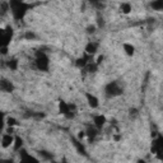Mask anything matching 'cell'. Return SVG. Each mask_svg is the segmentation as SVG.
Wrapping results in <instances>:
<instances>
[{
    "instance_id": "10",
    "label": "cell",
    "mask_w": 163,
    "mask_h": 163,
    "mask_svg": "<svg viewBox=\"0 0 163 163\" xmlns=\"http://www.w3.org/2000/svg\"><path fill=\"white\" fill-rule=\"evenodd\" d=\"M20 153H22L20 154V161L22 162H37V159L34 157H32V155H28L26 150H22Z\"/></svg>"
},
{
    "instance_id": "8",
    "label": "cell",
    "mask_w": 163,
    "mask_h": 163,
    "mask_svg": "<svg viewBox=\"0 0 163 163\" xmlns=\"http://www.w3.org/2000/svg\"><path fill=\"white\" fill-rule=\"evenodd\" d=\"M93 121H94V125L98 129H101V127L103 126V125L106 124V117L103 115H96L94 117H93Z\"/></svg>"
},
{
    "instance_id": "19",
    "label": "cell",
    "mask_w": 163,
    "mask_h": 163,
    "mask_svg": "<svg viewBox=\"0 0 163 163\" xmlns=\"http://www.w3.org/2000/svg\"><path fill=\"white\" fill-rule=\"evenodd\" d=\"M8 65H9V68L12 69V70H15V69H17V65H18V61H17L15 59H12V60L8 62Z\"/></svg>"
},
{
    "instance_id": "9",
    "label": "cell",
    "mask_w": 163,
    "mask_h": 163,
    "mask_svg": "<svg viewBox=\"0 0 163 163\" xmlns=\"http://www.w3.org/2000/svg\"><path fill=\"white\" fill-rule=\"evenodd\" d=\"M0 88H1L3 92H12L13 91V84L5 79H3L1 83H0Z\"/></svg>"
},
{
    "instance_id": "23",
    "label": "cell",
    "mask_w": 163,
    "mask_h": 163,
    "mask_svg": "<svg viewBox=\"0 0 163 163\" xmlns=\"http://www.w3.org/2000/svg\"><path fill=\"white\" fill-rule=\"evenodd\" d=\"M6 9H8V4L3 3V4H1V13H3V14H5V13H6Z\"/></svg>"
},
{
    "instance_id": "24",
    "label": "cell",
    "mask_w": 163,
    "mask_h": 163,
    "mask_svg": "<svg viewBox=\"0 0 163 163\" xmlns=\"http://www.w3.org/2000/svg\"><path fill=\"white\" fill-rule=\"evenodd\" d=\"M94 31H96L94 26H89L88 28H87V32H88V33H94Z\"/></svg>"
},
{
    "instance_id": "12",
    "label": "cell",
    "mask_w": 163,
    "mask_h": 163,
    "mask_svg": "<svg viewBox=\"0 0 163 163\" xmlns=\"http://www.w3.org/2000/svg\"><path fill=\"white\" fill-rule=\"evenodd\" d=\"M150 6L154 10H157V12H162L163 10V0H154V1H152Z\"/></svg>"
},
{
    "instance_id": "25",
    "label": "cell",
    "mask_w": 163,
    "mask_h": 163,
    "mask_svg": "<svg viewBox=\"0 0 163 163\" xmlns=\"http://www.w3.org/2000/svg\"><path fill=\"white\" fill-rule=\"evenodd\" d=\"M85 135H87V134L84 133V131H79V134H78V139H79V140H82L83 138L85 136Z\"/></svg>"
},
{
    "instance_id": "3",
    "label": "cell",
    "mask_w": 163,
    "mask_h": 163,
    "mask_svg": "<svg viewBox=\"0 0 163 163\" xmlns=\"http://www.w3.org/2000/svg\"><path fill=\"white\" fill-rule=\"evenodd\" d=\"M34 62H36L37 69H40V70H42V71L48 70V57L43 52L37 54V57H36V61Z\"/></svg>"
},
{
    "instance_id": "21",
    "label": "cell",
    "mask_w": 163,
    "mask_h": 163,
    "mask_svg": "<svg viewBox=\"0 0 163 163\" xmlns=\"http://www.w3.org/2000/svg\"><path fill=\"white\" fill-rule=\"evenodd\" d=\"M40 154L42 155L43 158H46V159H51V158H52V155H51L50 153H48V152H45V150H42V152H40Z\"/></svg>"
},
{
    "instance_id": "1",
    "label": "cell",
    "mask_w": 163,
    "mask_h": 163,
    "mask_svg": "<svg viewBox=\"0 0 163 163\" xmlns=\"http://www.w3.org/2000/svg\"><path fill=\"white\" fill-rule=\"evenodd\" d=\"M9 8L12 10V14L14 17V19L20 20L24 15H26L27 10L29 9V5L24 4L22 0H10Z\"/></svg>"
},
{
    "instance_id": "7",
    "label": "cell",
    "mask_w": 163,
    "mask_h": 163,
    "mask_svg": "<svg viewBox=\"0 0 163 163\" xmlns=\"http://www.w3.org/2000/svg\"><path fill=\"white\" fill-rule=\"evenodd\" d=\"M85 97H87V101H88V105L91 106L92 108H97V107H98V99H97V97L91 94V93H87Z\"/></svg>"
},
{
    "instance_id": "27",
    "label": "cell",
    "mask_w": 163,
    "mask_h": 163,
    "mask_svg": "<svg viewBox=\"0 0 163 163\" xmlns=\"http://www.w3.org/2000/svg\"><path fill=\"white\" fill-rule=\"evenodd\" d=\"M102 60H103V56H102V55H101V56H99L98 59H97V61H96V62H97V64L99 65V64H101V62H102Z\"/></svg>"
},
{
    "instance_id": "4",
    "label": "cell",
    "mask_w": 163,
    "mask_h": 163,
    "mask_svg": "<svg viewBox=\"0 0 163 163\" xmlns=\"http://www.w3.org/2000/svg\"><path fill=\"white\" fill-rule=\"evenodd\" d=\"M13 37V29L8 27L6 29H1V32H0V46L1 47H6L10 42V40H12Z\"/></svg>"
},
{
    "instance_id": "11",
    "label": "cell",
    "mask_w": 163,
    "mask_h": 163,
    "mask_svg": "<svg viewBox=\"0 0 163 163\" xmlns=\"http://www.w3.org/2000/svg\"><path fill=\"white\" fill-rule=\"evenodd\" d=\"M96 51H97V43H94V42H89L85 46V52L88 55H94Z\"/></svg>"
},
{
    "instance_id": "22",
    "label": "cell",
    "mask_w": 163,
    "mask_h": 163,
    "mask_svg": "<svg viewBox=\"0 0 163 163\" xmlns=\"http://www.w3.org/2000/svg\"><path fill=\"white\" fill-rule=\"evenodd\" d=\"M6 121H8V125H9V126H14V125H17V121H15L14 119H12V117H9V119L6 120Z\"/></svg>"
},
{
    "instance_id": "17",
    "label": "cell",
    "mask_w": 163,
    "mask_h": 163,
    "mask_svg": "<svg viewBox=\"0 0 163 163\" xmlns=\"http://www.w3.org/2000/svg\"><path fill=\"white\" fill-rule=\"evenodd\" d=\"M121 12L125 13V14H129L131 12V5L129 3H122V4H121Z\"/></svg>"
},
{
    "instance_id": "20",
    "label": "cell",
    "mask_w": 163,
    "mask_h": 163,
    "mask_svg": "<svg viewBox=\"0 0 163 163\" xmlns=\"http://www.w3.org/2000/svg\"><path fill=\"white\" fill-rule=\"evenodd\" d=\"M24 38L28 40V41L34 40V38H36V34H34L33 32H31V31H28V32H26V34H24Z\"/></svg>"
},
{
    "instance_id": "14",
    "label": "cell",
    "mask_w": 163,
    "mask_h": 163,
    "mask_svg": "<svg viewBox=\"0 0 163 163\" xmlns=\"http://www.w3.org/2000/svg\"><path fill=\"white\" fill-rule=\"evenodd\" d=\"M124 50H125V52L129 55V56H133L135 48H134L133 45H130V43H124Z\"/></svg>"
},
{
    "instance_id": "16",
    "label": "cell",
    "mask_w": 163,
    "mask_h": 163,
    "mask_svg": "<svg viewBox=\"0 0 163 163\" xmlns=\"http://www.w3.org/2000/svg\"><path fill=\"white\" fill-rule=\"evenodd\" d=\"M22 145H23V140L20 139L19 136L14 138V150H15V152L20 150V148H22Z\"/></svg>"
},
{
    "instance_id": "6",
    "label": "cell",
    "mask_w": 163,
    "mask_h": 163,
    "mask_svg": "<svg viewBox=\"0 0 163 163\" xmlns=\"http://www.w3.org/2000/svg\"><path fill=\"white\" fill-rule=\"evenodd\" d=\"M13 143H14V138H13L10 134H4V135H3V138H1V145H3V148H8Z\"/></svg>"
},
{
    "instance_id": "5",
    "label": "cell",
    "mask_w": 163,
    "mask_h": 163,
    "mask_svg": "<svg viewBox=\"0 0 163 163\" xmlns=\"http://www.w3.org/2000/svg\"><path fill=\"white\" fill-rule=\"evenodd\" d=\"M152 152H153L154 154H157L158 158L163 159V136H159L153 141Z\"/></svg>"
},
{
    "instance_id": "15",
    "label": "cell",
    "mask_w": 163,
    "mask_h": 163,
    "mask_svg": "<svg viewBox=\"0 0 163 163\" xmlns=\"http://www.w3.org/2000/svg\"><path fill=\"white\" fill-rule=\"evenodd\" d=\"M73 144L77 147V149H78V152L79 153H82V154H85V150H84V147L82 145V143H80V140H77V139H73Z\"/></svg>"
},
{
    "instance_id": "13",
    "label": "cell",
    "mask_w": 163,
    "mask_h": 163,
    "mask_svg": "<svg viewBox=\"0 0 163 163\" xmlns=\"http://www.w3.org/2000/svg\"><path fill=\"white\" fill-rule=\"evenodd\" d=\"M85 134H87V136H88V140L92 141V140H94V138L97 136V130L93 129V127H88Z\"/></svg>"
},
{
    "instance_id": "18",
    "label": "cell",
    "mask_w": 163,
    "mask_h": 163,
    "mask_svg": "<svg viewBox=\"0 0 163 163\" xmlns=\"http://www.w3.org/2000/svg\"><path fill=\"white\" fill-rule=\"evenodd\" d=\"M89 3L93 5V6H96V8H103V4H102V0H88Z\"/></svg>"
},
{
    "instance_id": "2",
    "label": "cell",
    "mask_w": 163,
    "mask_h": 163,
    "mask_svg": "<svg viewBox=\"0 0 163 163\" xmlns=\"http://www.w3.org/2000/svg\"><path fill=\"white\" fill-rule=\"evenodd\" d=\"M105 92L108 97H116V96H120L121 93H122V88L119 85L117 82H111L106 85Z\"/></svg>"
},
{
    "instance_id": "26",
    "label": "cell",
    "mask_w": 163,
    "mask_h": 163,
    "mask_svg": "<svg viewBox=\"0 0 163 163\" xmlns=\"http://www.w3.org/2000/svg\"><path fill=\"white\" fill-rule=\"evenodd\" d=\"M130 115H131V116H134V117H135V116H136V115H138V110H135V108L133 110V108H131V110H130Z\"/></svg>"
}]
</instances>
